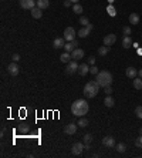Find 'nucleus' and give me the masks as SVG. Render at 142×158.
<instances>
[{
  "mask_svg": "<svg viewBox=\"0 0 142 158\" xmlns=\"http://www.w3.org/2000/svg\"><path fill=\"white\" fill-rule=\"evenodd\" d=\"M71 3H72L71 0H65V1H64V6H65V7H70Z\"/></svg>",
  "mask_w": 142,
  "mask_h": 158,
  "instance_id": "58836bf2",
  "label": "nucleus"
},
{
  "mask_svg": "<svg viewBox=\"0 0 142 158\" xmlns=\"http://www.w3.org/2000/svg\"><path fill=\"white\" fill-rule=\"evenodd\" d=\"M138 77H141V79H142V69H141V70H138Z\"/></svg>",
  "mask_w": 142,
  "mask_h": 158,
  "instance_id": "ea45409f",
  "label": "nucleus"
},
{
  "mask_svg": "<svg viewBox=\"0 0 142 158\" xmlns=\"http://www.w3.org/2000/svg\"><path fill=\"white\" fill-rule=\"evenodd\" d=\"M115 41H117V36H115L114 33L107 34V36L104 37V46H108V47H111V46H112Z\"/></svg>",
  "mask_w": 142,
  "mask_h": 158,
  "instance_id": "6e6552de",
  "label": "nucleus"
},
{
  "mask_svg": "<svg viewBox=\"0 0 142 158\" xmlns=\"http://www.w3.org/2000/svg\"><path fill=\"white\" fill-rule=\"evenodd\" d=\"M88 64H90V66H94L95 64V57L90 56V57H88Z\"/></svg>",
  "mask_w": 142,
  "mask_h": 158,
  "instance_id": "e433bc0d",
  "label": "nucleus"
},
{
  "mask_svg": "<svg viewBox=\"0 0 142 158\" xmlns=\"http://www.w3.org/2000/svg\"><path fill=\"white\" fill-rule=\"evenodd\" d=\"M78 46V43H77V40H72V41H67L65 43V46H64V50L67 51V53H71V51H74L75 48Z\"/></svg>",
  "mask_w": 142,
  "mask_h": 158,
  "instance_id": "9b49d317",
  "label": "nucleus"
},
{
  "mask_svg": "<svg viewBox=\"0 0 142 158\" xmlns=\"http://www.w3.org/2000/svg\"><path fill=\"white\" fill-rule=\"evenodd\" d=\"M128 20H129V23H131V24H134V26H135V24L139 23V14H136V13H131Z\"/></svg>",
  "mask_w": 142,
  "mask_h": 158,
  "instance_id": "5701e85b",
  "label": "nucleus"
},
{
  "mask_svg": "<svg viewBox=\"0 0 142 158\" xmlns=\"http://www.w3.org/2000/svg\"><path fill=\"white\" fill-rule=\"evenodd\" d=\"M80 23L82 24V26H88V24H90V22H88V17H81V19H80Z\"/></svg>",
  "mask_w": 142,
  "mask_h": 158,
  "instance_id": "2f4dec72",
  "label": "nucleus"
},
{
  "mask_svg": "<svg viewBox=\"0 0 142 158\" xmlns=\"http://www.w3.org/2000/svg\"><path fill=\"white\" fill-rule=\"evenodd\" d=\"M71 60H72V58H71V53H67V51H65V53H63V54L60 56V61H61V63L68 64Z\"/></svg>",
  "mask_w": 142,
  "mask_h": 158,
  "instance_id": "a211bd4d",
  "label": "nucleus"
},
{
  "mask_svg": "<svg viewBox=\"0 0 142 158\" xmlns=\"http://www.w3.org/2000/svg\"><path fill=\"white\" fill-rule=\"evenodd\" d=\"M32 16L34 17V19H41V16H43V10L36 6L34 9H32Z\"/></svg>",
  "mask_w": 142,
  "mask_h": 158,
  "instance_id": "6ab92c4d",
  "label": "nucleus"
},
{
  "mask_svg": "<svg viewBox=\"0 0 142 158\" xmlns=\"http://www.w3.org/2000/svg\"><path fill=\"white\" fill-rule=\"evenodd\" d=\"M115 148H117V151H118L119 154H122V152H125L126 151V145L121 142V144H117V145H115Z\"/></svg>",
  "mask_w": 142,
  "mask_h": 158,
  "instance_id": "bb28decb",
  "label": "nucleus"
},
{
  "mask_svg": "<svg viewBox=\"0 0 142 158\" xmlns=\"http://www.w3.org/2000/svg\"><path fill=\"white\" fill-rule=\"evenodd\" d=\"M82 10H84V9H82V6H81V4H78V3H74V6H72V12H74L75 14H81V13H82Z\"/></svg>",
  "mask_w": 142,
  "mask_h": 158,
  "instance_id": "393cba45",
  "label": "nucleus"
},
{
  "mask_svg": "<svg viewBox=\"0 0 142 158\" xmlns=\"http://www.w3.org/2000/svg\"><path fill=\"white\" fill-rule=\"evenodd\" d=\"M75 34L77 33L72 27H67L64 30V39H65V41H72V40H75Z\"/></svg>",
  "mask_w": 142,
  "mask_h": 158,
  "instance_id": "423d86ee",
  "label": "nucleus"
},
{
  "mask_svg": "<svg viewBox=\"0 0 142 158\" xmlns=\"http://www.w3.org/2000/svg\"><path fill=\"white\" fill-rule=\"evenodd\" d=\"M53 46H54V48H64L65 40H64L63 37H58V39H55L54 41H53Z\"/></svg>",
  "mask_w": 142,
  "mask_h": 158,
  "instance_id": "dca6fc26",
  "label": "nucleus"
},
{
  "mask_svg": "<svg viewBox=\"0 0 142 158\" xmlns=\"http://www.w3.org/2000/svg\"><path fill=\"white\" fill-rule=\"evenodd\" d=\"M108 1H110V3H112V1H114V0H108Z\"/></svg>",
  "mask_w": 142,
  "mask_h": 158,
  "instance_id": "37998d69",
  "label": "nucleus"
},
{
  "mask_svg": "<svg viewBox=\"0 0 142 158\" xmlns=\"http://www.w3.org/2000/svg\"><path fill=\"white\" fill-rule=\"evenodd\" d=\"M93 134H85L84 135V144H91V141H93Z\"/></svg>",
  "mask_w": 142,
  "mask_h": 158,
  "instance_id": "c85d7f7f",
  "label": "nucleus"
},
{
  "mask_svg": "<svg viewBox=\"0 0 142 158\" xmlns=\"http://www.w3.org/2000/svg\"><path fill=\"white\" fill-rule=\"evenodd\" d=\"M132 44H134L132 39H131L129 36H125V37H124V40H122V47H124V48H129Z\"/></svg>",
  "mask_w": 142,
  "mask_h": 158,
  "instance_id": "aec40b11",
  "label": "nucleus"
},
{
  "mask_svg": "<svg viewBox=\"0 0 142 158\" xmlns=\"http://www.w3.org/2000/svg\"><path fill=\"white\" fill-rule=\"evenodd\" d=\"M104 104H105L108 108H112V107L115 105V100H114L111 95H107V97H105V100H104Z\"/></svg>",
  "mask_w": 142,
  "mask_h": 158,
  "instance_id": "4be33fe9",
  "label": "nucleus"
},
{
  "mask_svg": "<svg viewBox=\"0 0 142 158\" xmlns=\"http://www.w3.org/2000/svg\"><path fill=\"white\" fill-rule=\"evenodd\" d=\"M36 6L40 7L41 10H44V9H47L48 6H50V1H48V0H37V1H36Z\"/></svg>",
  "mask_w": 142,
  "mask_h": 158,
  "instance_id": "412c9836",
  "label": "nucleus"
},
{
  "mask_svg": "<svg viewBox=\"0 0 142 158\" xmlns=\"http://www.w3.org/2000/svg\"><path fill=\"white\" fill-rule=\"evenodd\" d=\"M108 51H110V47H108V46H101V47L98 48V54L100 56H107Z\"/></svg>",
  "mask_w": 142,
  "mask_h": 158,
  "instance_id": "a878e982",
  "label": "nucleus"
},
{
  "mask_svg": "<svg viewBox=\"0 0 142 158\" xmlns=\"http://www.w3.org/2000/svg\"><path fill=\"white\" fill-rule=\"evenodd\" d=\"M82 57H84V50H82V48L77 47L74 51H71V58H72V60H81Z\"/></svg>",
  "mask_w": 142,
  "mask_h": 158,
  "instance_id": "f8f14e48",
  "label": "nucleus"
},
{
  "mask_svg": "<svg viewBox=\"0 0 142 158\" xmlns=\"http://www.w3.org/2000/svg\"><path fill=\"white\" fill-rule=\"evenodd\" d=\"M77 124H78L81 128H84V127H87V126H88V120H87V118H84V117H81V120H80Z\"/></svg>",
  "mask_w": 142,
  "mask_h": 158,
  "instance_id": "cd10ccee",
  "label": "nucleus"
},
{
  "mask_svg": "<svg viewBox=\"0 0 142 158\" xmlns=\"http://www.w3.org/2000/svg\"><path fill=\"white\" fill-rule=\"evenodd\" d=\"M90 33H91V29H88L87 26H84L82 29H80L77 34H78V37H81V39H85Z\"/></svg>",
  "mask_w": 142,
  "mask_h": 158,
  "instance_id": "2eb2a0df",
  "label": "nucleus"
},
{
  "mask_svg": "<svg viewBox=\"0 0 142 158\" xmlns=\"http://www.w3.org/2000/svg\"><path fill=\"white\" fill-rule=\"evenodd\" d=\"M88 110H90V105H88V103L84 98L75 100L74 103L71 104V113H72V115H75V117L85 115L88 113Z\"/></svg>",
  "mask_w": 142,
  "mask_h": 158,
  "instance_id": "f257e3e1",
  "label": "nucleus"
},
{
  "mask_svg": "<svg viewBox=\"0 0 142 158\" xmlns=\"http://www.w3.org/2000/svg\"><path fill=\"white\" fill-rule=\"evenodd\" d=\"M104 91H105V94H107V95H111V94H112V88H111V86L104 87Z\"/></svg>",
  "mask_w": 142,
  "mask_h": 158,
  "instance_id": "f704fd0d",
  "label": "nucleus"
},
{
  "mask_svg": "<svg viewBox=\"0 0 142 158\" xmlns=\"http://www.w3.org/2000/svg\"><path fill=\"white\" fill-rule=\"evenodd\" d=\"M71 1H72V3H78V0H71Z\"/></svg>",
  "mask_w": 142,
  "mask_h": 158,
  "instance_id": "a19ab883",
  "label": "nucleus"
},
{
  "mask_svg": "<svg viewBox=\"0 0 142 158\" xmlns=\"http://www.w3.org/2000/svg\"><path fill=\"white\" fill-rule=\"evenodd\" d=\"M20 6H22V9L32 10V9L36 7V1L34 0H20Z\"/></svg>",
  "mask_w": 142,
  "mask_h": 158,
  "instance_id": "1a4fd4ad",
  "label": "nucleus"
},
{
  "mask_svg": "<svg viewBox=\"0 0 142 158\" xmlns=\"http://www.w3.org/2000/svg\"><path fill=\"white\" fill-rule=\"evenodd\" d=\"M139 134L142 135V127H141V128H139Z\"/></svg>",
  "mask_w": 142,
  "mask_h": 158,
  "instance_id": "79ce46f5",
  "label": "nucleus"
},
{
  "mask_svg": "<svg viewBox=\"0 0 142 158\" xmlns=\"http://www.w3.org/2000/svg\"><path fill=\"white\" fill-rule=\"evenodd\" d=\"M78 67H80V64H77V60H71L70 63L67 64L65 73H67V74H74V73L78 71Z\"/></svg>",
  "mask_w": 142,
  "mask_h": 158,
  "instance_id": "20e7f679",
  "label": "nucleus"
},
{
  "mask_svg": "<svg viewBox=\"0 0 142 158\" xmlns=\"http://www.w3.org/2000/svg\"><path fill=\"white\" fill-rule=\"evenodd\" d=\"M134 88L135 90H142V79L141 77H135L134 79Z\"/></svg>",
  "mask_w": 142,
  "mask_h": 158,
  "instance_id": "b1692460",
  "label": "nucleus"
},
{
  "mask_svg": "<svg viewBox=\"0 0 142 158\" xmlns=\"http://www.w3.org/2000/svg\"><path fill=\"white\" fill-rule=\"evenodd\" d=\"M103 145L104 147H107V148H114L117 144H115V138L114 137H111V135H107V137H104L103 138Z\"/></svg>",
  "mask_w": 142,
  "mask_h": 158,
  "instance_id": "0eeeda50",
  "label": "nucleus"
},
{
  "mask_svg": "<svg viewBox=\"0 0 142 158\" xmlns=\"http://www.w3.org/2000/svg\"><path fill=\"white\" fill-rule=\"evenodd\" d=\"M107 12L110 13L111 16H115V9L112 7V6H108V9H107Z\"/></svg>",
  "mask_w": 142,
  "mask_h": 158,
  "instance_id": "c9c22d12",
  "label": "nucleus"
},
{
  "mask_svg": "<svg viewBox=\"0 0 142 158\" xmlns=\"http://www.w3.org/2000/svg\"><path fill=\"white\" fill-rule=\"evenodd\" d=\"M135 147H138V148H142V135H141V137H138V138L135 140Z\"/></svg>",
  "mask_w": 142,
  "mask_h": 158,
  "instance_id": "7c9ffc66",
  "label": "nucleus"
},
{
  "mask_svg": "<svg viewBox=\"0 0 142 158\" xmlns=\"http://www.w3.org/2000/svg\"><path fill=\"white\" fill-rule=\"evenodd\" d=\"M95 81L100 84V87H107L112 84V74L108 70H101L95 76Z\"/></svg>",
  "mask_w": 142,
  "mask_h": 158,
  "instance_id": "f03ea898",
  "label": "nucleus"
},
{
  "mask_svg": "<svg viewBox=\"0 0 142 158\" xmlns=\"http://www.w3.org/2000/svg\"><path fill=\"white\" fill-rule=\"evenodd\" d=\"M7 73L10 74V76H13V77L19 76V73H20V67L17 66L16 61H13V63H10L7 66Z\"/></svg>",
  "mask_w": 142,
  "mask_h": 158,
  "instance_id": "39448f33",
  "label": "nucleus"
},
{
  "mask_svg": "<svg viewBox=\"0 0 142 158\" xmlns=\"http://www.w3.org/2000/svg\"><path fill=\"white\" fill-rule=\"evenodd\" d=\"M90 73H91V74H94V76H97V74L100 73V71H98V67H95V66H91V67H90Z\"/></svg>",
  "mask_w": 142,
  "mask_h": 158,
  "instance_id": "72a5a7b5",
  "label": "nucleus"
},
{
  "mask_svg": "<svg viewBox=\"0 0 142 158\" xmlns=\"http://www.w3.org/2000/svg\"><path fill=\"white\" fill-rule=\"evenodd\" d=\"M82 93H84V95L87 98H94L95 95L100 93V84L97 81H88L87 84L84 86Z\"/></svg>",
  "mask_w": 142,
  "mask_h": 158,
  "instance_id": "7ed1b4c3",
  "label": "nucleus"
},
{
  "mask_svg": "<svg viewBox=\"0 0 142 158\" xmlns=\"http://www.w3.org/2000/svg\"><path fill=\"white\" fill-rule=\"evenodd\" d=\"M85 148V144H82V142H75L74 145H72V154L74 155H81V152H82V150Z\"/></svg>",
  "mask_w": 142,
  "mask_h": 158,
  "instance_id": "9d476101",
  "label": "nucleus"
},
{
  "mask_svg": "<svg viewBox=\"0 0 142 158\" xmlns=\"http://www.w3.org/2000/svg\"><path fill=\"white\" fill-rule=\"evenodd\" d=\"M126 77H128V79H132L134 80L135 77H136V76H138V70H136V69H134V67H128V69H126Z\"/></svg>",
  "mask_w": 142,
  "mask_h": 158,
  "instance_id": "4468645a",
  "label": "nucleus"
},
{
  "mask_svg": "<svg viewBox=\"0 0 142 158\" xmlns=\"http://www.w3.org/2000/svg\"><path fill=\"white\" fill-rule=\"evenodd\" d=\"M77 126H78V124H74V123H70L68 126H65V127H64V133H65V134H68V135L75 134V131H77Z\"/></svg>",
  "mask_w": 142,
  "mask_h": 158,
  "instance_id": "ddd939ff",
  "label": "nucleus"
},
{
  "mask_svg": "<svg viewBox=\"0 0 142 158\" xmlns=\"http://www.w3.org/2000/svg\"><path fill=\"white\" fill-rule=\"evenodd\" d=\"M11 60H13V61H19V60H20V54H17V53H14V54L11 56Z\"/></svg>",
  "mask_w": 142,
  "mask_h": 158,
  "instance_id": "4c0bfd02",
  "label": "nucleus"
},
{
  "mask_svg": "<svg viewBox=\"0 0 142 158\" xmlns=\"http://www.w3.org/2000/svg\"><path fill=\"white\" fill-rule=\"evenodd\" d=\"M88 70H90V67H88V63H82V64H80V67H78V74L80 76H85L88 73Z\"/></svg>",
  "mask_w": 142,
  "mask_h": 158,
  "instance_id": "f3484780",
  "label": "nucleus"
},
{
  "mask_svg": "<svg viewBox=\"0 0 142 158\" xmlns=\"http://www.w3.org/2000/svg\"><path fill=\"white\" fill-rule=\"evenodd\" d=\"M122 33H124L125 36H129V34H131V27H129V26H125V27H122Z\"/></svg>",
  "mask_w": 142,
  "mask_h": 158,
  "instance_id": "473e14b6",
  "label": "nucleus"
},
{
  "mask_svg": "<svg viewBox=\"0 0 142 158\" xmlns=\"http://www.w3.org/2000/svg\"><path fill=\"white\" fill-rule=\"evenodd\" d=\"M135 114H136V117H138V118L142 120V105H138V107L135 108Z\"/></svg>",
  "mask_w": 142,
  "mask_h": 158,
  "instance_id": "c756f323",
  "label": "nucleus"
}]
</instances>
